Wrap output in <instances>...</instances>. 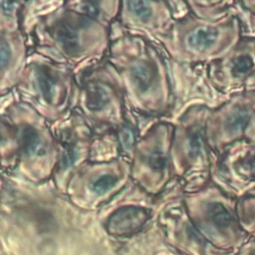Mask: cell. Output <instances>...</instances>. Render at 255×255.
<instances>
[{"instance_id":"1","label":"cell","mask_w":255,"mask_h":255,"mask_svg":"<svg viewBox=\"0 0 255 255\" xmlns=\"http://www.w3.org/2000/svg\"><path fill=\"white\" fill-rule=\"evenodd\" d=\"M241 38V23L234 12L215 22L189 12L171 24L167 46L178 63L206 66L222 58Z\"/></svg>"},{"instance_id":"2","label":"cell","mask_w":255,"mask_h":255,"mask_svg":"<svg viewBox=\"0 0 255 255\" xmlns=\"http://www.w3.org/2000/svg\"><path fill=\"white\" fill-rule=\"evenodd\" d=\"M182 202L197 231L215 248L237 251L250 239L239 224L237 198L211 179L195 190L182 191Z\"/></svg>"},{"instance_id":"3","label":"cell","mask_w":255,"mask_h":255,"mask_svg":"<svg viewBox=\"0 0 255 255\" xmlns=\"http://www.w3.org/2000/svg\"><path fill=\"white\" fill-rule=\"evenodd\" d=\"M210 108L205 105L188 107L178 119L170 145L171 174L183 181V191L195 190L210 180L214 153L210 150L205 125Z\"/></svg>"},{"instance_id":"4","label":"cell","mask_w":255,"mask_h":255,"mask_svg":"<svg viewBox=\"0 0 255 255\" xmlns=\"http://www.w3.org/2000/svg\"><path fill=\"white\" fill-rule=\"evenodd\" d=\"M255 112V91L242 90L230 95L210 110L205 136L210 150L220 155L231 144L244 139L247 125Z\"/></svg>"},{"instance_id":"5","label":"cell","mask_w":255,"mask_h":255,"mask_svg":"<svg viewBox=\"0 0 255 255\" xmlns=\"http://www.w3.org/2000/svg\"><path fill=\"white\" fill-rule=\"evenodd\" d=\"M210 179L229 195L239 198L255 188V143L242 139L213 155Z\"/></svg>"},{"instance_id":"6","label":"cell","mask_w":255,"mask_h":255,"mask_svg":"<svg viewBox=\"0 0 255 255\" xmlns=\"http://www.w3.org/2000/svg\"><path fill=\"white\" fill-rule=\"evenodd\" d=\"M254 71L255 39L251 37H242L227 54L205 67L211 87L228 97L244 90L247 79Z\"/></svg>"},{"instance_id":"7","label":"cell","mask_w":255,"mask_h":255,"mask_svg":"<svg viewBox=\"0 0 255 255\" xmlns=\"http://www.w3.org/2000/svg\"><path fill=\"white\" fill-rule=\"evenodd\" d=\"M167 241L184 255H234L236 251H224L207 242L191 222L182 199L174 205L163 221Z\"/></svg>"},{"instance_id":"8","label":"cell","mask_w":255,"mask_h":255,"mask_svg":"<svg viewBox=\"0 0 255 255\" xmlns=\"http://www.w3.org/2000/svg\"><path fill=\"white\" fill-rule=\"evenodd\" d=\"M173 133V127L161 125L152 133L148 145L144 149L143 162L150 174L151 186L159 188L167 181L170 166V145Z\"/></svg>"},{"instance_id":"9","label":"cell","mask_w":255,"mask_h":255,"mask_svg":"<svg viewBox=\"0 0 255 255\" xmlns=\"http://www.w3.org/2000/svg\"><path fill=\"white\" fill-rule=\"evenodd\" d=\"M234 1H187L190 12L206 21H219L234 12Z\"/></svg>"},{"instance_id":"10","label":"cell","mask_w":255,"mask_h":255,"mask_svg":"<svg viewBox=\"0 0 255 255\" xmlns=\"http://www.w3.org/2000/svg\"><path fill=\"white\" fill-rule=\"evenodd\" d=\"M149 213L138 207H128L117 212L111 219V228L119 231H135L148 219Z\"/></svg>"},{"instance_id":"11","label":"cell","mask_w":255,"mask_h":255,"mask_svg":"<svg viewBox=\"0 0 255 255\" xmlns=\"http://www.w3.org/2000/svg\"><path fill=\"white\" fill-rule=\"evenodd\" d=\"M237 215L242 230L255 239V188L237 199Z\"/></svg>"},{"instance_id":"12","label":"cell","mask_w":255,"mask_h":255,"mask_svg":"<svg viewBox=\"0 0 255 255\" xmlns=\"http://www.w3.org/2000/svg\"><path fill=\"white\" fill-rule=\"evenodd\" d=\"M110 102L108 91L100 85H92L87 93V106L91 111L99 112Z\"/></svg>"},{"instance_id":"13","label":"cell","mask_w":255,"mask_h":255,"mask_svg":"<svg viewBox=\"0 0 255 255\" xmlns=\"http://www.w3.org/2000/svg\"><path fill=\"white\" fill-rule=\"evenodd\" d=\"M57 38L62 44L64 49L69 53H74L79 48V35L78 33L69 25L62 24L57 28L56 31Z\"/></svg>"},{"instance_id":"14","label":"cell","mask_w":255,"mask_h":255,"mask_svg":"<svg viewBox=\"0 0 255 255\" xmlns=\"http://www.w3.org/2000/svg\"><path fill=\"white\" fill-rule=\"evenodd\" d=\"M234 13L241 23L242 37H251L255 39V15L247 12L241 6L240 2H236Z\"/></svg>"},{"instance_id":"15","label":"cell","mask_w":255,"mask_h":255,"mask_svg":"<svg viewBox=\"0 0 255 255\" xmlns=\"http://www.w3.org/2000/svg\"><path fill=\"white\" fill-rule=\"evenodd\" d=\"M42 141L37 131L32 128H25L22 131V146L26 153L35 154L41 147Z\"/></svg>"},{"instance_id":"16","label":"cell","mask_w":255,"mask_h":255,"mask_svg":"<svg viewBox=\"0 0 255 255\" xmlns=\"http://www.w3.org/2000/svg\"><path fill=\"white\" fill-rule=\"evenodd\" d=\"M38 82L45 99L48 102H51L55 94V83L51 75L47 72L41 71L38 76Z\"/></svg>"},{"instance_id":"17","label":"cell","mask_w":255,"mask_h":255,"mask_svg":"<svg viewBox=\"0 0 255 255\" xmlns=\"http://www.w3.org/2000/svg\"><path fill=\"white\" fill-rule=\"evenodd\" d=\"M118 182V177L113 174H104L94 181L92 188L98 194H103L113 188Z\"/></svg>"},{"instance_id":"18","label":"cell","mask_w":255,"mask_h":255,"mask_svg":"<svg viewBox=\"0 0 255 255\" xmlns=\"http://www.w3.org/2000/svg\"><path fill=\"white\" fill-rule=\"evenodd\" d=\"M11 59V50L10 47L2 42L0 43V70L5 68Z\"/></svg>"},{"instance_id":"19","label":"cell","mask_w":255,"mask_h":255,"mask_svg":"<svg viewBox=\"0 0 255 255\" xmlns=\"http://www.w3.org/2000/svg\"><path fill=\"white\" fill-rule=\"evenodd\" d=\"M244 139L248 142L255 143V112L252 115V117L247 125V128L245 129Z\"/></svg>"},{"instance_id":"20","label":"cell","mask_w":255,"mask_h":255,"mask_svg":"<svg viewBox=\"0 0 255 255\" xmlns=\"http://www.w3.org/2000/svg\"><path fill=\"white\" fill-rule=\"evenodd\" d=\"M234 255H255V239L250 238L236 251Z\"/></svg>"},{"instance_id":"21","label":"cell","mask_w":255,"mask_h":255,"mask_svg":"<svg viewBox=\"0 0 255 255\" xmlns=\"http://www.w3.org/2000/svg\"><path fill=\"white\" fill-rule=\"evenodd\" d=\"M83 10L86 11L89 15L91 16H96L99 14V10L98 8L95 6V4L93 3H90V2H85L83 3V6H82Z\"/></svg>"},{"instance_id":"22","label":"cell","mask_w":255,"mask_h":255,"mask_svg":"<svg viewBox=\"0 0 255 255\" xmlns=\"http://www.w3.org/2000/svg\"><path fill=\"white\" fill-rule=\"evenodd\" d=\"M244 90H250V91H255V71L252 73V75L247 79Z\"/></svg>"},{"instance_id":"23","label":"cell","mask_w":255,"mask_h":255,"mask_svg":"<svg viewBox=\"0 0 255 255\" xmlns=\"http://www.w3.org/2000/svg\"><path fill=\"white\" fill-rule=\"evenodd\" d=\"M240 4L247 12L255 15V1H244L240 2Z\"/></svg>"}]
</instances>
